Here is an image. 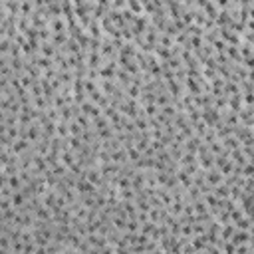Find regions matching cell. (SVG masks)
Wrapping results in <instances>:
<instances>
[{
    "label": "cell",
    "mask_w": 254,
    "mask_h": 254,
    "mask_svg": "<svg viewBox=\"0 0 254 254\" xmlns=\"http://www.w3.org/2000/svg\"><path fill=\"white\" fill-rule=\"evenodd\" d=\"M246 240H248V234H246V232H236V234L232 236V244H242Z\"/></svg>",
    "instance_id": "2"
},
{
    "label": "cell",
    "mask_w": 254,
    "mask_h": 254,
    "mask_svg": "<svg viewBox=\"0 0 254 254\" xmlns=\"http://www.w3.org/2000/svg\"><path fill=\"white\" fill-rule=\"evenodd\" d=\"M206 179H208V183H213V185H214V183H218V181H221V177H218V173H211Z\"/></svg>",
    "instance_id": "6"
},
{
    "label": "cell",
    "mask_w": 254,
    "mask_h": 254,
    "mask_svg": "<svg viewBox=\"0 0 254 254\" xmlns=\"http://www.w3.org/2000/svg\"><path fill=\"white\" fill-rule=\"evenodd\" d=\"M127 6H129V8H131V10H135V12H139V10L143 8V6H141V4H137V2H129Z\"/></svg>",
    "instance_id": "8"
},
{
    "label": "cell",
    "mask_w": 254,
    "mask_h": 254,
    "mask_svg": "<svg viewBox=\"0 0 254 254\" xmlns=\"http://www.w3.org/2000/svg\"><path fill=\"white\" fill-rule=\"evenodd\" d=\"M222 236H224V238H228V236H232V226H226V228L222 230Z\"/></svg>",
    "instance_id": "9"
},
{
    "label": "cell",
    "mask_w": 254,
    "mask_h": 254,
    "mask_svg": "<svg viewBox=\"0 0 254 254\" xmlns=\"http://www.w3.org/2000/svg\"><path fill=\"white\" fill-rule=\"evenodd\" d=\"M99 66V54H90V68Z\"/></svg>",
    "instance_id": "4"
},
{
    "label": "cell",
    "mask_w": 254,
    "mask_h": 254,
    "mask_svg": "<svg viewBox=\"0 0 254 254\" xmlns=\"http://www.w3.org/2000/svg\"><path fill=\"white\" fill-rule=\"evenodd\" d=\"M58 133H60V135H68V129H66V123H60V125H58Z\"/></svg>",
    "instance_id": "7"
},
{
    "label": "cell",
    "mask_w": 254,
    "mask_h": 254,
    "mask_svg": "<svg viewBox=\"0 0 254 254\" xmlns=\"http://www.w3.org/2000/svg\"><path fill=\"white\" fill-rule=\"evenodd\" d=\"M82 109H83V113L93 115L95 119L99 117V107H97V105H91V103H83V105H82Z\"/></svg>",
    "instance_id": "1"
},
{
    "label": "cell",
    "mask_w": 254,
    "mask_h": 254,
    "mask_svg": "<svg viewBox=\"0 0 254 254\" xmlns=\"http://www.w3.org/2000/svg\"><path fill=\"white\" fill-rule=\"evenodd\" d=\"M42 54H44V56H54V50H52V46H50V44H42Z\"/></svg>",
    "instance_id": "5"
},
{
    "label": "cell",
    "mask_w": 254,
    "mask_h": 254,
    "mask_svg": "<svg viewBox=\"0 0 254 254\" xmlns=\"http://www.w3.org/2000/svg\"><path fill=\"white\" fill-rule=\"evenodd\" d=\"M72 133H74V135L82 133V127H78V123H72Z\"/></svg>",
    "instance_id": "10"
},
{
    "label": "cell",
    "mask_w": 254,
    "mask_h": 254,
    "mask_svg": "<svg viewBox=\"0 0 254 254\" xmlns=\"http://www.w3.org/2000/svg\"><path fill=\"white\" fill-rule=\"evenodd\" d=\"M252 246H254V240H252Z\"/></svg>",
    "instance_id": "11"
},
{
    "label": "cell",
    "mask_w": 254,
    "mask_h": 254,
    "mask_svg": "<svg viewBox=\"0 0 254 254\" xmlns=\"http://www.w3.org/2000/svg\"><path fill=\"white\" fill-rule=\"evenodd\" d=\"M24 195H22V193H14V195H12V205L14 206H22L24 205Z\"/></svg>",
    "instance_id": "3"
}]
</instances>
